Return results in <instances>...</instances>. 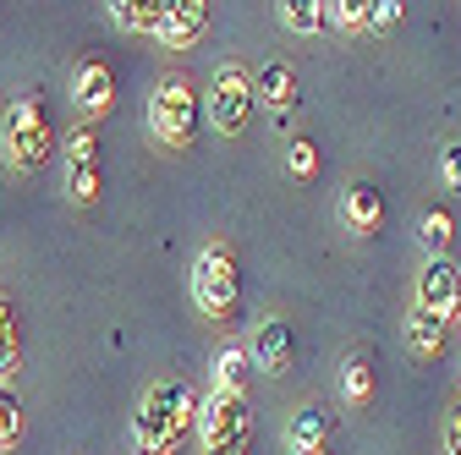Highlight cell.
Masks as SVG:
<instances>
[{
    "label": "cell",
    "mask_w": 461,
    "mask_h": 455,
    "mask_svg": "<svg viewBox=\"0 0 461 455\" xmlns=\"http://www.w3.org/2000/svg\"><path fill=\"white\" fill-rule=\"evenodd\" d=\"M280 22L292 28V33H319V28H324V6H319V0H285V6H280Z\"/></svg>",
    "instance_id": "cell-23"
},
{
    "label": "cell",
    "mask_w": 461,
    "mask_h": 455,
    "mask_svg": "<svg viewBox=\"0 0 461 455\" xmlns=\"http://www.w3.org/2000/svg\"><path fill=\"white\" fill-rule=\"evenodd\" d=\"M439 176H445V187H456V192H461V143H450V148H445Z\"/></svg>",
    "instance_id": "cell-26"
},
{
    "label": "cell",
    "mask_w": 461,
    "mask_h": 455,
    "mask_svg": "<svg viewBox=\"0 0 461 455\" xmlns=\"http://www.w3.org/2000/svg\"><path fill=\"white\" fill-rule=\"evenodd\" d=\"M330 412L324 406H303V412H292V423H285V450L292 455H324L330 450Z\"/></svg>",
    "instance_id": "cell-12"
},
{
    "label": "cell",
    "mask_w": 461,
    "mask_h": 455,
    "mask_svg": "<svg viewBox=\"0 0 461 455\" xmlns=\"http://www.w3.org/2000/svg\"><path fill=\"white\" fill-rule=\"evenodd\" d=\"M193 308L209 324H230L242 308V274H237V253L225 242H209L193 258Z\"/></svg>",
    "instance_id": "cell-2"
},
{
    "label": "cell",
    "mask_w": 461,
    "mask_h": 455,
    "mask_svg": "<svg viewBox=\"0 0 461 455\" xmlns=\"http://www.w3.org/2000/svg\"><path fill=\"white\" fill-rule=\"evenodd\" d=\"M285 170H292L297 182H313L319 176V148L308 138H292V148H285Z\"/></svg>",
    "instance_id": "cell-24"
},
{
    "label": "cell",
    "mask_w": 461,
    "mask_h": 455,
    "mask_svg": "<svg viewBox=\"0 0 461 455\" xmlns=\"http://www.w3.org/2000/svg\"><path fill=\"white\" fill-rule=\"evenodd\" d=\"M198 401L182 379H159L143 389V401L132 406V455H170L182 444Z\"/></svg>",
    "instance_id": "cell-1"
},
{
    "label": "cell",
    "mask_w": 461,
    "mask_h": 455,
    "mask_svg": "<svg viewBox=\"0 0 461 455\" xmlns=\"http://www.w3.org/2000/svg\"><path fill=\"white\" fill-rule=\"evenodd\" d=\"M198 417V439H203V450H214V444H242V439H253V401L248 395H203V406L193 412Z\"/></svg>",
    "instance_id": "cell-6"
},
{
    "label": "cell",
    "mask_w": 461,
    "mask_h": 455,
    "mask_svg": "<svg viewBox=\"0 0 461 455\" xmlns=\"http://www.w3.org/2000/svg\"><path fill=\"white\" fill-rule=\"evenodd\" d=\"M198 121H203V104H198V88L182 77V72H170L159 77V88L149 94V132L159 148H187L198 138Z\"/></svg>",
    "instance_id": "cell-3"
},
{
    "label": "cell",
    "mask_w": 461,
    "mask_h": 455,
    "mask_svg": "<svg viewBox=\"0 0 461 455\" xmlns=\"http://www.w3.org/2000/svg\"><path fill=\"white\" fill-rule=\"evenodd\" d=\"M72 104L83 110V116H104V110L115 104V72L104 61H77L72 67Z\"/></svg>",
    "instance_id": "cell-10"
},
{
    "label": "cell",
    "mask_w": 461,
    "mask_h": 455,
    "mask_svg": "<svg viewBox=\"0 0 461 455\" xmlns=\"http://www.w3.org/2000/svg\"><path fill=\"white\" fill-rule=\"evenodd\" d=\"M439 346H445V318H434V313L412 308V313H407V352H412V357H423V362H434V357H439Z\"/></svg>",
    "instance_id": "cell-16"
},
{
    "label": "cell",
    "mask_w": 461,
    "mask_h": 455,
    "mask_svg": "<svg viewBox=\"0 0 461 455\" xmlns=\"http://www.w3.org/2000/svg\"><path fill=\"white\" fill-rule=\"evenodd\" d=\"M412 308H423V313H434V318H450V313L461 308V269H456L450 258H423Z\"/></svg>",
    "instance_id": "cell-8"
},
{
    "label": "cell",
    "mask_w": 461,
    "mask_h": 455,
    "mask_svg": "<svg viewBox=\"0 0 461 455\" xmlns=\"http://www.w3.org/2000/svg\"><path fill=\"white\" fill-rule=\"evenodd\" d=\"M340 401L346 406H368L374 401V362L368 357H346V368H340Z\"/></svg>",
    "instance_id": "cell-20"
},
{
    "label": "cell",
    "mask_w": 461,
    "mask_h": 455,
    "mask_svg": "<svg viewBox=\"0 0 461 455\" xmlns=\"http://www.w3.org/2000/svg\"><path fill=\"white\" fill-rule=\"evenodd\" d=\"M401 12H407L401 0H368V28H374V33H390V28L401 22Z\"/></svg>",
    "instance_id": "cell-25"
},
{
    "label": "cell",
    "mask_w": 461,
    "mask_h": 455,
    "mask_svg": "<svg viewBox=\"0 0 461 455\" xmlns=\"http://www.w3.org/2000/svg\"><path fill=\"white\" fill-rule=\"evenodd\" d=\"M203 33H209V6H203V0H170L165 28H159V44L165 49H193Z\"/></svg>",
    "instance_id": "cell-11"
},
{
    "label": "cell",
    "mask_w": 461,
    "mask_h": 455,
    "mask_svg": "<svg viewBox=\"0 0 461 455\" xmlns=\"http://www.w3.org/2000/svg\"><path fill=\"white\" fill-rule=\"evenodd\" d=\"M203 116L220 138H242L248 132V116H253V72L242 61H220L214 77H209V94H203Z\"/></svg>",
    "instance_id": "cell-5"
},
{
    "label": "cell",
    "mask_w": 461,
    "mask_h": 455,
    "mask_svg": "<svg viewBox=\"0 0 461 455\" xmlns=\"http://www.w3.org/2000/svg\"><path fill=\"white\" fill-rule=\"evenodd\" d=\"M214 395H248V346H220L214 352Z\"/></svg>",
    "instance_id": "cell-17"
},
{
    "label": "cell",
    "mask_w": 461,
    "mask_h": 455,
    "mask_svg": "<svg viewBox=\"0 0 461 455\" xmlns=\"http://www.w3.org/2000/svg\"><path fill=\"white\" fill-rule=\"evenodd\" d=\"M99 187H104L99 138H94V127H77V132L67 138V192H72V203H94Z\"/></svg>",
    "instance_id": "cell-7"
},
{
    "label": "cell",
    "mask_w": 461,
    "mask_h": 455,
    "mask_svg": "<svg viewBox=\"0 0 461 455\" xmlns=\"http://www.w3.org/2000/svg\"><path fill=\"white\" fill-rule=\"evenodd\" d=\"M319 6H324V28H340V33L368 28V0H319Z\"/></svg>",
    "instance_id": "cell-22"
},
{
    "label": "cell",
    "mask_w": 461,
    "mask_h": 455,
    "mask_svg": "<svg viewBox=\"0 0 461 455\" xmlns=\"http://www.w3.org/2000/svg\"><path fill=\"white\" fill-rule=\"evenodd\" d=\"M253 99H264L269 110H292L297 104V72L285 61H269L264 72H253Z\"/></svg>",
    "instance_id": "cell-14"
},
{
    "label": "cell",
    "mask_w": 461,
    "mask_h": 455,
    "mask_svg": "<svg viewBox=\"0 0 461 455\" xmlns=\"http://www.w3.org/2000/svg\"><path fill=\"white\" fill-rule=\"evenodd\" d=\"M28 433V412H23V395L12 384H0V455H12Z\"/></svg>",
    "instance_id": "cell-19"
},
{
    "label": "cell",
    "mask_w": 461,
    "mask_h": 455,
    "mask_svg": "<svg viewBox=\"0 0 461 455\" xmlns=\"http://www.w3.org/2000/svg\"><path fill=\"white\" fill-rule=\"evenodd\" d=\"M450 236H456V219H450L445 209H429V214L418 219V242H423V253H429V258H445Z\"/></svg>",
    "instance_id": "cell-21"
},
{
    "label": "cell",
    "mask_w": 461,
    "mask_h": 455,
    "mask_svg": "<svg viewBox=\"0 0 461 455\" xmlns=\"http://www.w3.org/2000/svg\"><path fill=\"white\" fill-rule=\"evenodd\" d=\"M23 368V335H17V308L0 297V384H12Z\"/></svg>",
    "instance_id": "cell-18"
},
{
    "label": "cell",
    "mask_w": 461,
    "mask_h": 455,
    "mask_svg": "<svg viewBox=\"0 0 461 455\" xmlns=\"http://www.w3.org/2000/svg\"><path fill=\"white\" fill-rule=\"evenodd\" d=\"M292 352H297V335L285 318H258L253 335H248V362H258L264 373H285L292 368Z\"/></svg>",
    "instance_id": "cell-9"
},
{
    "label": "cell",
    "mask_w": 461,
    "mask_h": 455,
    "mask_svg": "<svg viewBox=\"0 0 461 455\" xmlns=\"http://www.w3.org/2000/svg\"><path fill=\"white\" fill-rule=\"evenodd\" d=\"M346 225H352L357 236H374L379 225H384V203H379V187H368V182H357V187H346Z\"/></svg>",
    "instance_id": "cell-15"
},
{
    "label": "cell",
    "mask_w": 461,
    "mask_h": 455,
    "mask_svg": "<svg viewBox=\"0 0 461 455\" xmlns=\"http://www.w3.org/2000/svg\"><path fill=\"white\" fill-rule=\"evenodd\" d=\"M165 12H170V0H115V6H110L115 28H127V33H149V39H159Z\"/></svg>",
    "instance_id": "cell-13"
},
{
    "label": "cell",
    "mask_w": 461,
    "mask_h": 455,
    "mask_svg": "<svg viewBox=\"0 0 461 455\" xmlns=\"http://www.w3.org/2000/svg\"><path fill=\"white\" fill-rule=\"evenodd\" d=\"M445 450L461 455V401H456V412H450V423H445Z\"/></svg>",
    "instance_id": "cell-27"
},
{
    "label": "cell",
    "mask_w": 461,
    "mask_h": 455,
    "mask_svg": "<svg viewBox=\"0 0 461 455\" xmlns=\"http://www.w3.org/2000/svg\"><path fill=\"white\" fill-rule=\"evenodd\" d=\"M0 148H6V165L12 170H39L50 154H55V121L39 94H23L12 110H6V127H0Z\"/></svg>",
    "instance_id": "cell-4"
},
{
    "label": "cell",
    "mask_w": 461,
    "mask_h": 455,
    "mask_svg": "<svg viewBox=\"0 0 461 455\" xmlns=\"http://www.w3.org/2000/svg\"><path fill=\"white\" fill-rule=\"evenodd\" d=\"M203 455H253V450H248V439H242V444H214V450H203Z\"/></svg>",
    "instance_id": "cell-28"
}]
</instances>
